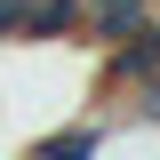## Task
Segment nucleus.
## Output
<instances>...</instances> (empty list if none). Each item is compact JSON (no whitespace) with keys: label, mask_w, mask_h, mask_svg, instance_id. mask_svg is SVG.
<instances>
[{"label":"nucleus","mask_w":160,"mask_h":160,"mask_svg":"<svg viewBox=\"0 0 160 160\" xmlns=\"http://www.w3.org/2000/svg\"><path fill=\"white\" fill-rule=\"evenodd\" d=\"M152 72H160V24L96 48V96H120V88H136V80H152Z\"/></svg>","instance_id":"1"},{"label":"nucleus","mask_w":160,"mask_h":160,"mask_svg":"<svg viewBox=\"0 0 160 160\" xmlns=\"http://www.w3.org/2000/svg\"><path fill=\"white\" fill-rule=\"evenodd\" d=\"M16 160H24V152H16Z\"/></svg>","instance_id":"4"},{"label":"nucleus","mask_w":160,"mask_h":160,"mask_svg":"<svg viewBox=\"0 0 160 160\" xmlns=\"http://www.w3.org/2000/svg\"><path fill=\"white\" fill-rule=\"evenodd\" d=\"M24 160H104V112L88 120H56V128H40L24 144Z\"/></svg>","instance_id":"2"},{"label":"nucleus","mask_w":160,"mask_h":160,"mask_svg":"<svg viewBox=\"0 0 160 160\" xmlns=\"http://www.w3.org/2000/svg\"><path fill=\"white\" fill-rule=\"evenodd\" d=\"M104 160H160V128H112L104 120Z\"/></svg>","instance_id":"3"}]
</instances>
